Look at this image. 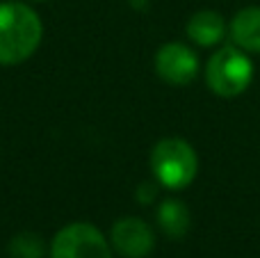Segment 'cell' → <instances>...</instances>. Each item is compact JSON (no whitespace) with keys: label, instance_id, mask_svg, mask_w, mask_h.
I'll use <instances>...</instances> for the list:
<instances>
[{"label":"cell","instance_id":"6da1fadb","mask_svg":"<svg viewBox=\"0 0 260 258\" xmlns=\"http://www.w3.org/2000/svg\"><path fill=\"white\" fill-rule=\"evenodd\" d=\"M44 25L30 5L5 0L0 3V64L12 67L35 55L39 48Z\"/></svg>","mask_w":260,"mask_h":258},{"label":"cell","instance_id":"9c48e42d","mask_svg":"<svg viewBox=\"0 0 260 258\" xmlns=\"http://www.w3.org/2000/svg\"><path fill=\"white\" fill-rule=\"evenodd\" d=\"M189 222H192V217H189V210L183 201L167 199L157 206V224L165 231V236L180 240L189 231Z\"/></svg>","mask_w":260,"mask_h":258},{"label":"cell","instance_id":"277c9868","mask_svg":"<svg viewBox=\"0 0 260 258\" xmlns=\"http://www.w3.org/2000/svg\"><path fill=\"white\" fill-rule=\"evenodd\" d=\"M50 258H112V251L99 229L87 222H76L55 236Z\"/></svg>","mask_w":260,"mask_h":258},{"label":"cell","instance_id":"52a82bcc","mask_svg":"<svg viewBox=\"0 0 260 258\" xmlns=\"http://www.w3.org/2000/svg\"><path fill=\"white\" fill-rule=\"evenodd\" d=\"M185 32L197 46L212 48V46L221 44V39L226 37V21L215 9H201L189 16Z\"/></svg>","mask_w":260,"mask_h":258},{"label":"cell","instance_id":"5b68a950","mask_svg":"<svg viewBox=\"0 0 260 258\" xmlns=\"http://www.w3.org/2000/svg\"><path fill=\"white\" fill-rule=\"evenodd\" d=\"M155 73L169 85H189L199 73V57L189 46L169 41L155 53Z\"/></svg>","mask_w":260,"mask_h":258},{"label":"cell","instance_id":"ba28073f","mask_svg":"<svg viewBox=\"0 0 260 258\" xmlns=\"http://www.w3.org/2000/svg\"><path fill=\"white\" fill-rule=\"evenodd\" d=\"M229 35L244 53L260 55V7H244L233 16Z\"/></svg>","mask_w":260,"mask_h":258},{"label":"cell","instance_id":"8992f818","mask_svg":"<svg viewBox=\"0 0 260 258\" xmlns=\"http://www.w3.org/2000/svg\"><path fill=\"white\" fill-rule=\"evenodd\" d=\"M112 245L123 258H146L155 247V233L144 219L121 217L112 227Z\"/></svg>","mask_w":260,"mask_h":258},{"label":"cell","instance_id":"8fae6325","mask_svg":"<svg viewBox=\"0 0 260 258\" xmlns=\"http://www.w3.org/2000/svg\"><path fill=\"white\" fill-rule=\"evenodd\" d=\"M157 185L160 183H142V185L137 187V201L139 204H151L153 199L157 197Z\"/></svg>","mask_w":260,"mask_h":258},{"label":"cell","instance_id":"3957f363","mask_svg":"<svg viewBox=\"0 0 260 258\" xmlns=\"http://www.w3.org/2000/svg\"><path fill=\"white\" fill-rule=\"evenodd\" d=\"M253 80V62L238 46H221L206 64V85L219 99L244 94Z\"/></svg>","mask_w":260,"mask_h":258},{"label":"cell","instance_id":"30bf717a","mask_svg":"<svg viewBox=\"0 0 260 258\" xmlns=\"http://www.w3.org/2000/svg\"><path fill=\"white\" fill-rule=\"evenodd\" d=\"M9 258H44L46 247L37 233H18L7 247Z\"/></svg>","mask_w":260,"mask_h":258},{"label":"cell","instance_id":"7a4b0ae2","mask_svg":"<svg viewBox=\"0 0 260 258\" xmlns=\"http://www.w3.org/2000/svg\"><path fill=\"white\" fill-rule=\"evenodd\" d=\"M151 172L167 190H185L199 172L197 151L180 137H165L151 151Z\"/></svg>","mask_w":260,"mask_h":258}]
</instances>
